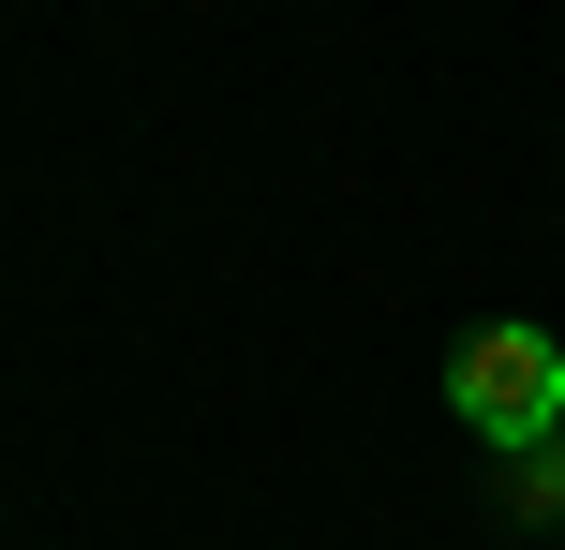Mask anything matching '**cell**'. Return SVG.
<instances>
[{
    "label": "cell",
    "instance_id": "cell-1",
    "mask_svg": "<svg viewBox=\"0 0 565 550\" xmlns=\"http://www.w3.org/2000/svg\"><path fill=\"white\" fill-rule=\"evenodd\" d=\"M447 417L491 446V462L551 446V432H565V343H551V327H521V313L461 327V357H447Z\"/></svg>",
    "mask_w": 565,
    "mask_h": 550
},
{
    "label": "cell",
    "instance_id": "cell-2",
    "mask_svg": "<svg viewBox=\"0 0 565 550\" xmlns=\"http://www.w3.org/2000/svg\"><path fill=\"white\" fill-rule=\"evenodd\" d=\"M491 506H507V521H536V536H565V432L521 446V462H491Z\"/></svg>",
    "mask_w": 565,
    "mask_h": 550
}]
</instances>
